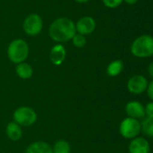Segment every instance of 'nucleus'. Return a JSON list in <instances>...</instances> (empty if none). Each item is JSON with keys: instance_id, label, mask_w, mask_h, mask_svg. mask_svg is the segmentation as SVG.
<instances>
[{"instance_id": "1", "label": "nucleus", "mask_w": 153, "mask_h": 153, "mask_svg": "<svg viewBox=\"0 0 153 153\" xmlns=\"http://www.w3.org/2000/svg\"><path fill=\"white\" fill-rule=\"evenodd\" d=\"M77 33L75 22L68 17L55 19L49 27V36L55 42L64 43L72 39Z\"/></svg>"}, {"instance_id": "2", "label": "nucleus", "mask_w": 153, "mask_h": 153, "mask_svg": "<svg viewBox=\"0 0 153 153\" xmlns=\"http://www.w3.org/2000/svg\"><path fill=\"white\" fill-rule=\"evenodd\" d=\"M29 45L22 39L12 40L7 47V56L9 60L14 64L24 62L29 56Z\"/></svg>"}, {"instance_id": "3", "label": "nucleus", "mask_w": 153, "mask_h": 153, "mask_svg": "<svg viewBox=\"0 0 153 153\" xmlns=\"http://www.w3.org/2000/svg\"><path fill=\"white\" fill-rule=\"evenodd\" d=\"M132 54L138 58H147L153 56V37L144 34L133 40L131 45Z\"/></svg>"}, {"instance_id": "4", "label": "nucleus", "mask_w": 153, "mask_h": 153, "mask_svg": "<svg viewBox=\"0 0 153 153\" xmlns=\"http://www.w3.org/2000/svg\"><path fill=\"white\" fill-rule=\"evenodd\" d=\"M43 27L42 18L40 14L32 13L28 14L23 22V30L24 33L31 37H35L41 33Z\"/></svg>"}, {"instance_id": "5", "label": "nucleus", "mask_w": 153, "mask_h": 153, "mask_svg": "<svg viewBox=\"0 0 153 153\" xmlns=\"http://www.w3.org/2000/svg\"><path fill=\"white\" fill-rule=\"evenodd\" d=\"M14 122L20 126H30L37 120L36 112L29 107H20L14 112Z\"/></svg>"}, {"instance_id": "6", "label": "nucleus", "mask_w": 153, "mask_h": 153, "mask_svg": "<svg viewBox=\"0 0 153 153\" xmlns=\"http://www.w3.org/2000/svg\"><path fill=\"white\" fill-rule=\"evenodd\" d=\"M142 131L141 123L138 119L126 117L124 119L119 127V132L121 135L125 139H133L137 137Z\"/></svg>"}, {"instance_id": "7", "label": "nucleus", "mask_w": 153, "mask_h": 153, "mask_svg": "<svg viewBox=\"0 0 153 153\" xmlns=\"http://www.w3.org/2000/svg\"><path fill=\"white\" fill-rule=\"evenodd\" d=\"M148 80L140 74H136L132 76L128 82H127V89L128 91L135 95L142 94L145 91H147L148 88Z\"/></svg>"}, {"instance_id": "8", "label": "nucleus", "mask_w": 153, "mask_h": 153, "mask_svg": "<svg viewBox=\"0 0 153 153\" xmlns=\"http://www.w3.org/2000/svg\"><path fill=\"white\" fill-rule=\"evenodd\" d=\"M75 25H76L77 33L86 36L95 31L96 27V20L91 16H83L80 19H78V21L77 22V23H75Z\"/></svg>"}, {"instance_id": "9", "label": "nucleus", "mask_w": 153, "mask_h": 153, "mask_svg": "<svg viewBox=\"0 0 153 153\" xmlns=\"http://www.w3.org/2000/svg\"><path fill=\"white\" fill-rule=\"evenodd\" d=\"M125 112L129 117L141 119L145 117V109L143 105L136 100L128 102L125 106Z\"/></svg>"}, {"instance_id": "10", "label": "nucleus", "mask_w": 153, "mask_h": 153, "mask_svg": "<svg viewBox=\"0 0 153 153\" xmlns=\"http://www.w3.org/2000/svg\"><path fill=\"white\" fill-rule=\"evenodd\" d=\"M151 150L150 143L142 137L132 139L129 144V153H149Z\"/></svg>"}, {"instance_id": "11", "label": "nucleus", "mask_w": 153, "mask_h": 153, "mask_svg": "<svg viewBox=\"0 0 153 153\" xmlns=\"http://www.w3.org/2000/svg\"><path fill=\"white\" fill-rule=\"evenodd\" d=\"M66 49L65 47L59 43L54 45L50 52V60L54 65H60L66 58Z\"/></svg>"}, {"instance_id": "12", "label": "nucleus", "mask_w": 153, "mask_h": 153, "mask_svg": "<svg viewBox=\"0 0 153 153\" xmlns=\"http://www.w3.org/2000/svg\"><path fill=\"white\" fill-rule=\"evenodd\" d=\"M5 133L8 138L12 141H19L23 136L22 128L15 122H11L6 126Z\"/></svg>"}, {"instance_id": "13", "label": "nucleus", "mask_w": 153, "mask_h": 153, "mask_svg": "<svg viewBox=\"0 0 153 153\" xmlns=\"http://www.w3.org/2000/svg\"><path fill=\"white\" fill-rule=\"evenodd\" d=\"M25 153H53L52 148L44 142H35L28 146Z\"/></svg>"}, {"instance_id": "14", "label": "nucleus", "mask_w": 153, "mask_h": 153, "mask_svg": "<svg viewBox=\"0 0 153 153\" xmlns=\"http://www.w3.org/2000/svg\"><path fill=\"white\" fill-rule=\"evenodd\" d=\"M15 72H16L17 75L21 79H23V80L30 79L32 76V74H33L32 67L29 64H27L25 62L17 64V65L15 67Z\"/></svg>"}, {"instance_id": "15", "label": "nucleus", "mask_w": 153, "mask_h": 153, "mask_svg": "<svg viewBox=\"0 0 153 153\" xmlns=\"http://www.w3.org/2000/svg\"><path fill=\"white\" fill-rule=\"evenodd\" d=\"M124 69V63L121 60H114L112 61L106 68V73L111 77H115L119 75Z\"/></svg>"}, {"instance_id": "16", "label": "nucleus", "mask_w": 153, "mask_h": 153, "mask_svg": "<svg viewBox=\"0 0 153 153\" xmlns=\"http://www.w3.org/2000/svg\"><path fill=\"white\" fill-rule=\"evenodd\" d=\"M52 152L53 153H70V145L64 140L58 141L54 144Z\"/></svg>"}, {"instance_id": "17", "label": "nucleus", "mask_w": 153, "mask_h": 153, "mask_svg": "<svg viewBox=\"0 0 153 153\" xmlns=\"http://www.w3.org/2000/svg\"><path fill=\"white\" fill-rule=\"evenodd\" d=\"M142 131L147 136L153 137V117H146L141 124Z\"/></svg>"}, {"instance_id": "18", "label": "nucleus", "mask_w": 153, "mask_h": 153, "mask_svg": "<svg viewBox=\"0 0 153 153\" xmlns=\"http://www.w3.org/2000/svg\"><path fill=\"white\" fill-rule=\"evenodd\" d=\"M72 43L73 45L78 48H82L86 46L87 44V39H86V36L84 35H81V34H78V33H76L75 36L72 38Z\"/></svg>"}, {"instance_id": "19", "label": "nucleus", "mask_w": 153, "mask_h": 153, "mask_svg": "<svg viewBox=\"0 0 153 153\" xmlns=\"http://www.w3.org/2000/svg\"><path fill=\"white\" fill-rule=\"evenodd\" d=\"M102 2L106 7L114 9V8L120 6L122 4V3L124 2V0H102Z\"/></svg>"}, {"instance_id": "20", "label": "nucleus", "mask_w": 153, "mask_h": 153, "mask_svg": "<svg viewBox=\"0 0 153 153\" xmlns=\"http://www.w3.org/2000/svg\"><path fill=\"white\" fill-rule=\"evenodd\" d=\"M145 116H147V117H153V101L149 102L145 107Z\"/></svg>"}, {"instance_id": "21", "label": "nucleus", "mask_w": 153, "mask_h": 153, "mask_svg": "<svg viewBox=\"0 0 153 153\" xmlns=\"http://www.w3.org/2000/svg\"><path fill=\"white\" fill-rule=\"evenodd\" d=\"M147 92H148V96L149 98L153 101V80L151 82H149L148 84V88H147Z\"/></svg>"}, {"instance_id": "22", "label": "nucleus", "mask_w": 153, "mask_h": 153, "mask_svg": "<svg viewBox=\"0 0 153 153\" xmlns=\"http://www.w3.org/2000/svg\"><path fill=\"white\" fill-rule=\"evenodd\" d=\"M148 74L151 78H153V62H151L148 66Z\"/></svg>"}, {"instance_id": "23", "label": "nucleus", "mask_w": 153, "mask_h": 153, "mask_svg": "<svg viewBox=\"0 0 153 153\" xmlns=\"http://www.w3.org/2000/svg\"><path fill=\"white\" fill-rule=\"evenodd\" d=\"M124 2H125L128 4H135L138 2V0H124Z\"/></svg>"}, {"instance_id": "24", "label": "nucleus", "mask_w": 153, "mask_h": 153, "mask_svg": "<svg viewBox=\"0 0 153 153\" xmlns=\"http://www.w3.org/2000/svg\"><path fill=\"white\" fill-rule=\"evenodd\" d=\"M74 1H76L77 3H79V4H84V3H87L90 0H74Z\"/></svg>"}]
</instances>
